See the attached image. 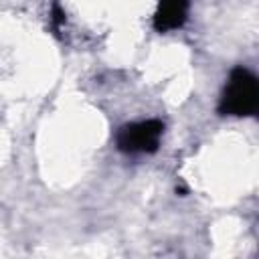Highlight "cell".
I'll use <instances>...</instances> for the list:
<instances>
[{
    "label": "cell",
    "mask_w": 259,
    "mask_h": 259,
    "mask_svg": "<svg viewBox=\"0 0 259 259\" xmlns=\"http://www.w3.org/2000/svg\"><path fill=\"white\" fill-rule=\"evenodd\" d=\"M186 0H160V8L156 12V28L172 30L178 28L186 18Z\"/></svg>",
    "instance_id": "obj_3"
},
{
    "label": "cell",
    "mask_w": 259,
    "mask_h": 259,
    "mask_svg": "<svg viewBox=\"0 0 259 259\" xmlns=\"http://www.w3.org/2000/svg\"><path fill=\"white\" fill-rule=\"evenodd\" d=\"M259 103V87L257 79L247 69H235L223 99H221V111L229 115H251L255 113Z\"/></svg>",
    "instance_id": "obj_1"
},
{
    "label": "cell",
    "mask_w": 259,
    "mask_h": 259,
    "mask_svg": "<svg viewBox=\"0 0 259 259\" xmlns=\"http://www.w3.org/2000/svg\"><path fill=\"white\" fill-rule=\"evenodd\" d=\"M162 130H164V125L158 119L123 125L117 134V146L121 152H127V154L154 152L158 148Z\"/></svg>",
    "instance_id": "obj_2"
}]
</instances>
